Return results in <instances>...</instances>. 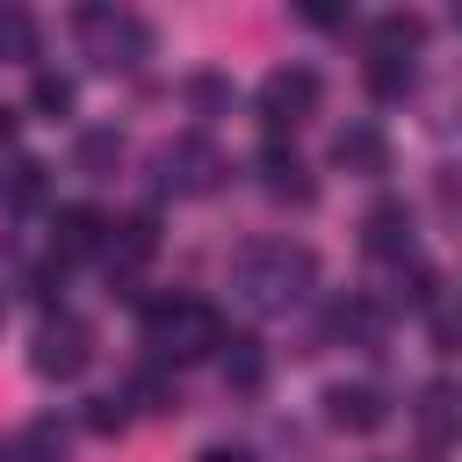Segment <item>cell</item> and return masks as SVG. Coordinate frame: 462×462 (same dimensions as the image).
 <instances>
[{
    "label": "cell",
    "instance_id": "cell-1",
    "mask_svg": "<svg viewBox=\"0 0 462 462\" xmlns=\"http://www.w3.org/2000/svg\"><path fill=\"white\" fill-rule=\"evenodd\" d=\"M318 282V253L296 245V238H253L238 260H231V289L253 303V310H289L303 303Z\"/></svg>",
    "mask_w": 462,
    "mask_h": 462
},
{
    "label": "cell",
    "instance_id": "cell-2",
    "mask_svg": "<svg viewBox=\"0 0 462 462\" xmlns=\"http://www.w3.org/2000/svg\"><path fill=\"white\" fill-rule=\"evenodd\" d=\"M144 346H152V361H202V354H224V318H217V303L173 289V296L144 303Z\"/></svg>",
    "mask_w": 462,
    "mask_h": 462
},
{
    "label": "cell",
    "instance_id": "cell-3",
    "mask_svg": "<svg viewBox=\"0 0 462 462\" xmlns=\"http://www.w3.org/2000/svg\"><path fill=\"white\" fill-rule=\"evenodd\" d=\"M72 29H79V43H87V58H94L101 72H130V65L152 58V29H144L130 7H79Z\"/></svg>",
    "mask_w": 462,
    "mask_h": 462
},
{
    "label": "cell",
    "instance_id": "cell-4",
    "mask_svg": "<svg viewBox=\"0 0 462 462\" xmlns=\"http://www.w3.org/2000/svg\"><path fill=\"white\" fill-rule=\"evenodd\" d=\"M87 361H94V325H87V318L58 310V318L36 325V339H29V368H36L43 383H72V375H87Z\"/></svg>",
    "mask_w": 462,
    "mask_h": 462
},
{
    "label": "cell",
    "instance_id": "cell-5",
    "mask_svg": "<svg viewBox=\"0 0 462 462\" xmlns=\"http://www.w3.org/2000/svg\"><path fill=\"white\" fill-rule=\"evenodd\" d=\"M260 123L267 130H296L303 116H318V101H325V87H318V72L310 65H274L267 79H260Z\"/></svg>",
    "mask_w": 462,
    "mask_h": 462
},
{
    "label": "cell",
    "instance_id": "cell-6",
    "mask_svg": "<svg viewBox=\"0 0 462 462\" xmlns=\"http://www.w3.org/2000/svg\"><path fill=\"white\" fill-rule=\"evenodd\" d=\"M217 173H224V152H217L202 130L159 144V188H166V195H209Z\"/></svg>",
    "mask_w": 462,
    "mask_h": 462
},
{
    "label": "cell",
    "instance_id": "cell-7",
    "mask_svg": "<svg viewBox=\"0 0 462 462\" xmlns=\"http://www.w3.org/2000/svg\"><path fill=\"white\" fill-rule=\"evenodd\" d=\"M159 253V231H152V217H123V224H108V238H101V267H108V282H137V267Z\"/></svg>",
    "mask_w": 462,
    "mask_h": 462
},
{
    "label": "cell",
    "instance_id": "cell-8",
    "mask_svg": "<svg viewBox=\"0 0 462 462\" xmlns=\"http://www.w3.org/2000/svg\"><path fill=\"white\" fill-rule=\"evenodd\" d=\"M332 166H339V173H361V180L390 173V137H383V123L354 116V123H346V130L332 137Z\"/></svg>",
    "mask_w": 462,
    "mask_h": 462
},
{
    "label": "cell",
    "instance_id": "cell-9",
    "mask_svg": "<svg viewBox=\"0 0 462 462\" xmlns=\"http://www.w3.org/2000/svg\"><path fill=\"white\" fill-rule=\"evenodd\" d=\"M101 238H108V217H101V209H87V202L58 209V217H51V267H72V260L101 253Z\"/></svg>",
    "mask_w": 462,
    "mask_h": 462
},
{
    "label": "cell",
    "instance_id": "cell-10",
    "mask_svg": "<svg viewBox=\"0 0 462 462\" xmlns=\"http://www.w3.org/2000/svg\"><path fill=\"white\" fill-rule=\"evenodd\" d=\"M325 419H332L339 433H375L390 411H383V390H375V383H332V390H325Z\"/></svg>",
    "mask_w": 462,
    "mask_h": 462
},
{
    "label": "cell",
    "instance_id": "cell-11",
    "mask_svg": "<svg viewBox=\"0 0 462 462\" xmlns=\"http://www.w3.org/2000/svg\"><path fill=\"white\" fill-rule=\"evenodd\" d=\"M361 245H368L375 260H411V209H404V202H375V209L361 217Z\"/></svg>",
    "mask_w": 462,
    "mask_h": 462
},
{
    "label": "cell",
    "instance_id": "cell-12",
    "mask_svg": "<svg viewBox=\"0 0 462 462\" xmlns=\"http://www.w3.org/2000/svg\"><path fill=\"white\" fill-rule=\"evenodd\" d=\"M419 433L440 448V440H462V383H426L419 390Z\"/></svg>",
    "mask_w": 462,
    "mask_h": 462
},
{
    "label": "cell",
    "instance_id": "cell-13",
    "mask_svg": "<svg viewBox=\"0 0 462 462\" xmlns=\"http://www.w3.org/2000/svg\"><path fill=\"white\" fill-rule=\"evenodd\" d=\"M260 188H267L274 202H310V195H318V180L303 173V159H296L289 144H267V152H260Z\"/></svg>",
    "mask_w": 462,
    "mask_h": 462
},
{
    "label": "cell",
    "instance_id": "cell-14",
    "mask_svg": "<svg viewBox=\"0 0 462 462\" xmlns=\"http://www.w3.org/2000/svg\"><path fill=\"white\" fill-rule=\"evenodd\" d=\"M419 43H426L419 14H375V29H368V58H411Z\"/></svg>",
    "mask_w": 462,
    "mask_h": 462
},
{
    "label": "cell",
    "instance_id": "cell-15",
    "mask_svg": "<svg viewBox=\"0 0 462 462\" xmlns=\"http://www.w3.org/2000/svg\"><path fill=\"white\" fill-rule=\"evenodd\" d=\"M224 383H231V390H260V383H267L260 339H224Z\"/></svg>",
    "mask_w": 462,
    "mask_h": 462
},
{
    "label": "cell",
    "instance_id": "cell-16",
    "mask_svg": "<svg viewBox=\"0 0 462 462\" xmlns=\"http://www.w3.org/2000/svg\"><path fill=\"white\" fill-rule=\"evenodd\" d=\"M36 51H43L36 22H29L22 7H0V58H7V65H36Z\"/></svg>",
    "mask_w": 462,
    "mask_h": 462
},
{
    "label": "cell",
    "instance_id": "cell-17",
    "mask_svg": "<svg viewBox=\"0 0 462 462\" xmlns=\"http://www.w3.org/2000/svg\"><path fill=\"white\" fill-rule=\"evenodd\" d=\"M368 94L375 101H404L411 94V58H368Z\"/></svg>",
    "mask_w": 462,
    "mask_h": 462
},
{
    "label": "cell",
    "instance_id": "cell-18",
    "mask_svg": "<svg viewBox=\"0 0 462 462\" xmlns=\"http://www.w3.org/2000/svg\"><path fill=\"white\" fill-rule=\"evenodd\" d=\"M29 108L51 116V123L72 116V79H65V72H36V79H29Z\"/></svg>",
    "mask_w": 462,
    "mask_h": 462
},
{
    "label": "cell",
    "instance_id": "cell-19",
    "mask_svg": "<svg viewBox=\"0 0 462 462\" xmlns=\"http://www.w3.org/2000/svg\"><path fill=\"white\" fill-rule=\"evenodd\" d=\"M116 159H123V137H116V130H87V137H79V173L101 180V173H116Z\"/></svg>",
    "mask_w": 462,
    "mask_h": 462
},
{
    "label": "cell",
    "instance_id": "cell-20",
    "mask_svg": "<svg viewBox=\"0 0 462 462\" xmlns=\"http://www.w3.org/2000/svg\"><path fill=\"white\" fill-rule=\"evenodd\" d=\"M22 455H29V462H58V455H65V419H36V426L22 433Z\"/></svg>",
    "mask_w": 462,
    "mask_h": 462
},
{
    "label": "cell",
    "instance_id": "cell-21",
    "mask_svg": "<svg viewBox=\"0 0 462 462\" xmlns=\"http://www.w3.org/2000/svg\"><path fill=\"white\" fill-rule=\"evenodd\" d=\"M0 195H7V202H36V195H43V166H36V159H14V166L0 173Z\"/></svg>",
    "mask_w": 462,
    "mask_h": 462
},
{
    "label": "cell",
    "instance_id": "cell-22",
    "mask_svg": "<svg viewBox=\"0 0 462 462\" xmlns=\"http://www.w3.org/2000/svg\"><path fill=\"white\" fill-rule=\"evenodd\" d=\"M123 426H130V397H123V390L87 404V433H123Z\"/></svg>",
    "mask_w": 462,
    "mask_h": 462
},
{
    "label": "cell",
    "instance_id": "cell-23",
    "mask_svg": "<svg viewBox=\"0 0 462 462\" xmlns=\"http://www.w3.org/2000/svg\"><path fill=\"white\" fill-rule=\"evenodd\" d=\"M202 462H253V448H202Z\"/></svg>",
    "mask_w": 462,
    "mask_h": 462
},
{
    "label": "cell",
    "instance_id": "cell-24",
    "mask_svg": "<svg viewBox=\"0 0 462 462\" xmlns=\"http://www.w3.org/2000/svg\"><path fill=\"white\" fill-rule=\"evenodd\" d=\"M7 130H14V116H7V108H0V137H7Z\"/></svg>",
    "mask_w": 462,
    "mask_h": 462
},
{
    "label": "cell",
    "instance_id": "cell-25",
    "mask_svg": "<svg viewBox=\"0 0 462 462\" xmlns=\"http://www.w3.org/2000/svg\"><path fill=\"white\" fill-rule=\"evenodd\" d=\"M0 462H14V448H0Z\"/></svg>",
    "mask_w": 462,
    "mask_h": 462
},
{
    "label": "cell",
    "instance_id": "cell-26",
    "mask_svg": "<svg viewBox=\"0 0 462 462\" xmlns=\"http://www.w3.org/2000/svg\"><path fill=\"white\" fill-rule=\"evenodd\" d=\"M455 22H462V7H455Z\"/></svg>",
    "mask_w": 462,
    "mask_h": 462
}]
</instances>
